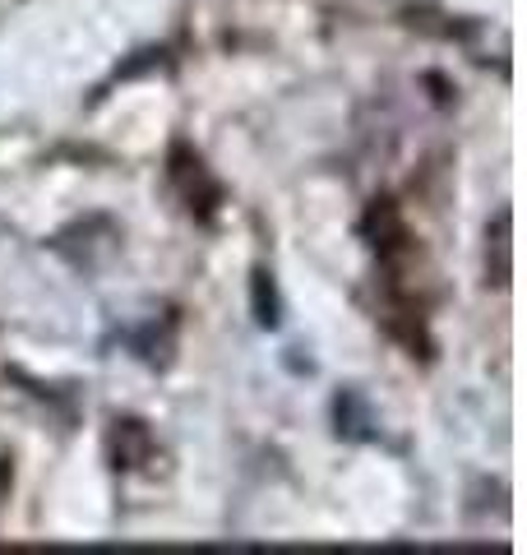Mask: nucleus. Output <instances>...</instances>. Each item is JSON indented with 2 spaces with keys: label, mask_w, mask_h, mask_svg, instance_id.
<instances>
[{
  "label": "nucleus",
  "mask_w": 527,
  "mask_h": 555,
  "mask_svg": "<svg viewBox=\"0 0 527 555\" xmlns=\"http://www.w3.org/2000/svg\"><path fill=\"white\" fill-rule=\"evenodd\" d=\"M509 228H514V218H509V208H500L486 232V283H496V287H509V273H514V241H509Z\"/></svg>",
  "instance_id": "obj_3"
},
{
  "label": "nucleus",
  "mask_w": 527,
  "mask_h": 555,
  "mask_svg": "<svg viewBox=\"0 0 527 555\" xmlns=\"http://www.w3.org/2000/svg\"><path fill=\"white\" fill-rule=\"evenodd\" d=\"M250 310H255L259 328H278V324H283V297H278V283H273L269 269L250 273Z\"/></svg>",
  "instance_id": "obj_4"
},
{
  "label": "nucleus",
  "mask_w": 527,
  "mask_h": 555,
  "mask_svg": "<svg viewBox=\"0 0 527 555\" xmlns=\"http://www.w3.org/2000/svg\"><path fill=\"white\" fill-rule=\"evenodd\" d=\"M107 449H112V463L116 467H139L153 459V436L144 422H134V416H126V422H112V436H107Z\"/></svg>",
  "instance_id": "obj_2"
},
{
  "label": "nucleus",
  "mask_w": 527,
  "mask_h": 555,
  "mask_svg": "<svg viewBox=\"0 0 527 555\" xmlns=\"http://www.w3.org/2000/svg\"><path fill=\"white\" fill-rule=\"evenodd\" d=\"M10 486H14V473H10V463L0 459V505H5V500H10Z\"/></svg>",
  "instance_id": "obj_5"
},
{
  "label": "nucleus",
  "mask_w": 527,
  "mask_h": 555,
  "mask_svg": "<svg viewBox=\"0 0 527 555\" xmlns=\"http://www.w3.org/2000/svg\"><path fill=\"white\" fill-rule=\"evenodd\" d=\"M171 185L181 190V199L190 204V214H200V218L214 214L218 199H222V185L208 177V167L190 149H171Z\"/></svg>",
  "instance_id": "obj_1"
}]
</instances>
